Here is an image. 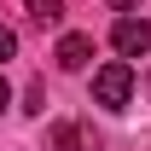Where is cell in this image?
<instances>
[{"label":"cell","instance_id":"cell-2","mask_svg":"<svg viewBox=\"0 0 151 151\" xmlns=\"http://www.w3.org/2000/svg\"><path fill=\"white\" fill-rule=\"evenodd\" d=\"M111 47H116L122 58H145V52H151V23H145V18H116Z\"/></svg>","mask_w":151,"mask_h":151},{"label":"cell","instance_id":"cell-3","mask_svg":"<svg viewBox=\"0 0 151 151\" xmlns=\"http://www.w3.org/2000/svg\"><path fill=\"white\" fill-rule=\"evenodd\" d=\"M47 151H99V139H93V128H81V122H52Z\"/></svg>","mask_w":151,"mask_h":151},{"label":"cell","instance_id":"cell-8","mask_svg":"<svg viewBox=\"0 0 151 151\" xmlns=\"http://www.w3.org/2000/svg\"><path fill=\"white\" fill-rule=\"evenodd\" d=\"M111 6H116V12H128V6H134V0H111Z\"/></svg>","mask_w":151,"mask_h":151},{"label":"cell","instance_id":"cell-6","mask_svg":"<svg viewBox=\"0 0 151 151\" xmlns=\"http://www.w3.org/2000/svg\"><path fill=\"white\" fill-rule=\"evenodd\" d=\"M12 52H18V35H12V29H0V64H6Z\"/></svg>","mask_w":151,"mask_h":151},{"label":"cell","instance_id":"cell-4","mask_svg":"<svg viewBox=\"0 0 151 151\" xmlns=\"http://www.w3.org/2000/svg\"><path fill=\"white\" fill-rule=\"evenodd\" d=\"M52 58H58V70H87V58H93V35H64Z\"/></svg>","mask_w":151,"mask_h":151},{"label":"cell","instance_id":"cell-7","mask_svg":"<svg viewBox=\"0 0 151 151\" xmlns=\"http://www.w3.org/2000/svg\"><path fill=\"white\" fill-rule=\"evenodd\" d=\"M6 105H12V87H6V76H0V111H6Z\"/></svg>","mask_w":151,"mask_h":151},{"label":"cell","instance_id":"cell-1","mask_svg":"<svg viewBox=\"0 0 151 151\" xmlns=\"http://www.w3.org/2000/svg\"><path fill=\"white\" fill-rule=\"evenodd\" d=\"M128 99H134V64L128 58H111L105 70H93V105L128 111Z\"/></svg>","mask_w":151,"mask_h":151},{"label":"cell","instance_id":"cell-5","mask_svg":"<svg viewBox=\"0 0 151 151\" xmlns=\"http://www.w3.org/2000/svg\"><path fill=\"white\" fill-rule=\"evenodd\" d=\"M29 23L58 29V23H64V0H29Z\"/></svg>","mask_w":151,"mask_h":151}]
</instances>
